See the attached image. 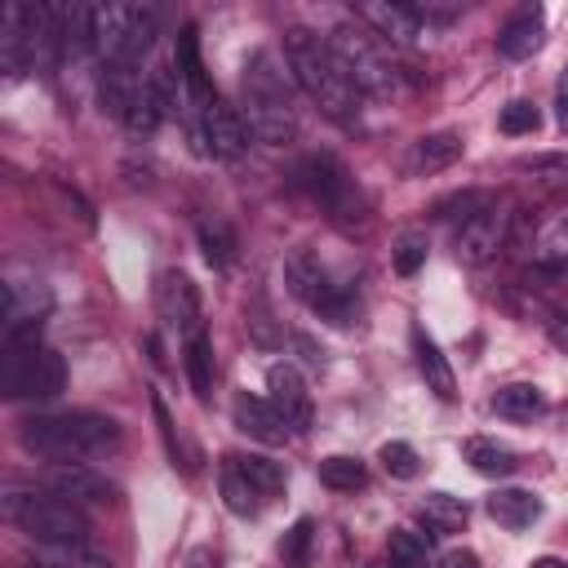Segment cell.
Segmentation results:
<instances>
[{"label":"cell","mask_w":568,"mask_h":568,"mask_svg":"<svg viewBox=\"0 0 568 568\" xmlns=\"http://www.w3.org/2000/svg\"><path fill=\"white\" fill-rule=\"evenodd\" d=\"M284 62L297 80V89L337 124H355L359 120V89L346 80V71L337 67L328 40H320L311 27H288L284 31Z\"/></svg>","instance_id":"1"},{"label":"cell","mask_w":568,"mask_h":568,"mask_svg":"<svg viewBox=\"0 0 568 568\" xmlns=\"http://www.w3.org/2000/svg\"><path fill=\"white\" fill-rule=\"evenodd\" d=\"M18 444L49 462H80L111 453L120 444V422L75 408V413H36L18 422Z\"/></svg>","instance_id":"2"},{"label":"cell","mask_w":568,"mask_h":568,"mask_svg":"<svg viewBox=\"0 0 568 568\" xmlns=\"http://www.w3.org/2000/svg\"><path fill=\"white\" fill-rule=\"evenodd\" d=\"M240 106H244V124L257 142L266 146H288L297 138V106L288 93L284 71L275 67V58L266 49H253L244 58L240 71Z\"/></svg>","instance_id":"3"},{"label":"cell","mask_w":568,"mask_h":568,"mask_svg":"<svg viewBox=\"0 0 568 568\" xmlns=\"http://www.w3.org/2000/svg\"><path fill=\"white\" fill-rule=\"evenodd\" d=\"M67 390V364L53 346H40V324L4 333L0 395L4 399H58Z\"/></svg>","instance_id":"4"},{"label":"cell","mask_w":568,"mask_h":568,"mask_svg":"<svg viewBox=\"0 0 568 568\" xmlns=\"http://www.w3.org/2000/svg\"><path fill=\"white\" fill-rule=\"evenodd\" d=\"M4 519L27 532L36 546H58V541H89L93 524L89 515L67 501V497H53V493H36V488H22V484H9L4 488Z\"/></svg>","instance_id":"5"},{"label":"cell","mask_w":568,"mask_h":568,"mask_svg":"<svg viewBox=\"0 0 568 568\" xmlns=\"http://www.w3.org/2000/svg\"><path fill=\"white\" fill-rule=\"evenodd\" d=\"M284 284H288V293H293L306 311H315L320 320H328V324H337V328L355 324V311H359V306H355V293L328 275V266L320 262L315 248L302 244V248H293V253L284 257Z\"/></svg>","instance_id":"6"},{"label":"cell","mask_w":568,"mask_h":568,"mask_svg":"<svg viewBox=\"0 0 568 568\" xmlns=\"http://www.w3.org/2000/svg\"><path fill=\"white\" fill-rule=\"evenodd\" d=\"M328 49H333L337 67L346 71V80H351L359 93H368V98H395V93H399V75H395V67H390V58H386V53L373 44V36L359 31L355 22H337V27L328 31Z\"/></svg>","instance_id":"7"},{"label":"cell","mask_w":568,"mask_h":568,"mask_svg":"<svg viewBox=\"0 0 568 568\" xmlns=\"http://www.w3.org/2000/svg\"><path fill=\"white\" fill-rule=\"evenodd\" d=\"M297 186L337 222V226H351L359 213H364V204H359V186H355V178H351V169L333 155V151H315V155H306L302 164H297Z\"/></svg>","instance_id":"8"},{"label":"cell","mask_w":568,"mask_h":568,"mask_svg":"<svg viewBox=\"0 0 568 568\" xmlns=\"http://www.w3.org/2000/svg\"><path fill=\"white\" fill-rule=\"evenodd\" d=\"M191 142L200 155H213V160H240L244 146H248V124L235 106H226L222 98H213L195 120H191Z\"/></svg>","instance_id":"9"},{"label":"cell","mask_w":568,"mask_h":568,"mask_svg":"<svg viewBox=\"0 0 568 568\" xmlns=\"http://www.w3.org/2000/svg\"><path fill=\"white\" fill-rule=\"evenodd\" d=\"M155 311H160L164 328L178 333V337H186V342L204 333L200 284L186 271H160V280H155Z\"/></svg>","instance_id":"10"},{"label":"cell","mask_w":568,"mask_h":568,"mask_svg":"<svg viewBox=\"0 0 568 568\" xmlns=\"http://www.w3.org/2000/svg\"><path fill=\"white\" fill-rule=\"evenodd\" d=\"M506 235H510V213H501L497 204H488L484 213L466 217L453 231V253H457L462 266H484V262H493L506 248Z\"/></svg>","instance_id":"11"},{"label":"cell","mask_w":568,"mask_h":568,"mask_svg":"<svg viewBox=\"0 0 568 568\" xmlns=\"http://www.w3.org/2000/svg\"><path fill=\"white\" fill-rule=\"evenodd\" d=\"M266 399L275 404V413L284 417V426L293 435H306L311 430V417H315V404H311V390H306V377L297 373V364L280 359L266 368Z\"/></svg>","instance_id":"12"},{"label":"cell","mask_w":568,"mask_h":568,"mask_svg":"<svg viewBox=\"0 0 568 568\" xmlns=\"http://www.w3.org/2000/svg\"><path fill=\"white\" fill-rule=\"evenodd\" d=\"M40 484H44V493L67 497L75 506H111L115 501V484L106 475H98L93 466H80V462H53L40 475Z\"/></svg>","instance_id":"13"},{"label":"cell","mask_w":568,"mask_h":568,"mask_svg":"<svg viewBox=\"0 0 568 568\" xmlns=\"http://www.w3.org/2000/svg\"><path fill=\"white\" fill-rule=\"evenodd\" d=\"M355 13L382 36V40H390V44H399V49H417L422 40H426V22H422V13L413 9V4H399V0H364V4H355Z\"/></svg>","instance_id":"14"},{"label":"cell","mask_w":568,"mask_h":568,"mask_svg":"<svg viewBox=\"0 0 568 568\" xmlns=\"http://www.w3.org/2000/svg\"><path fill=\"white\" fill-rule=\"evenodd\" d=\"M129 27H133V4H89V53L106 67V62H120L124 58V44H129Z\"/></svg>","instance_id":"15"},{"label":"cell","mask_w":568,"mask_h":568,"mask_svg":"<svg viewBox=\"0 0 568 568\" xmlns=\"http://www.w3.org/2000/svg\"><path fill=\"white\" fill-rule=\"evenodd\" d=\"M231 422H235L240 435H248V439H257V444H271V448L293 435V430L284 426V417L275 413V404L262 399V395H248V390H240V395L231 399Z\"/></svg>","instance_id":"16"},{"label":"cell","mask_w":568,"mask_h":568,"mask_svg":"<svg viewBox=\"0 0 568 568\" xmlns=\"http://www.w3.org/2000/svg\"><path fill=\"white\" fill-rule=\"evenodd\" d=\"M541 40H546V13H541V4H524L519 13H510L501 22L497 53L510 58V62H524V58H532L541 49Z\"/></svg>","instance_id":"17"},{"label":"cell","mask_w":568,"mask_h":568,"mask_svg":"<svg viewBox=\"0 0 568 568\" xmlns=\"http://www.w3.org/2000/svg\"><path fill=\"white\" fill-rule=\"evenodd\" d=\"M462 151H466V142H462V133H453V129L422 133V138L413 142V151H408V173H413V178L439 173V169L457 164V160H462Z\"/></svg>","instance_id":"18"},{"label":"cell","mask_w":568,"mask_h":568,"mask_svg":"<svg viewBox=\"0 0 568 568\" xmlns=\"http://www.w3.org/2000/svg\"><path fill=\"white\" fill-rule=\"evenodd\" d=\"M44 311H49V288L40 280H22V275L4 280V333L22 324H40Z\"/></svg>","instance_id":"19"},{"label":"cell","mask_w":568,"mask_h":568,"mask_svg":"<svg viewBox=\"0 0 568 568\" xmlns=\"http://www.w3.org/2000/svg\"><path fill=\"white\" fill-rule=\"evenodd\" d=\"M413 355H417V368L426 377V390H435L439 399H453L457 395V373H453V364L444 359V351L435 346V337L422 324H413Z\"/></svg>","instance_id":"20"},{"label":"cell","mask_w":568,"mask_h":568,"mask_svg":"<svg viewBox=\"0 0 568 568\" xmlns=\"http://www.w3.org/2000/svg\"><path fill=\"white\" fill-rule=\"evenodd\" d=\"M0 67H4L9 80L31 71V44H27L22 4H4V13H0Z\"/></svg>","instance_id":"21"},{"label":"cell","mask_w":568,"mask_h":568,"mask_svg":"<svg viewBox=\"0 0 568 568\" xmlns=\"http://www.w3.org/2000/svg\"><path fill=\"white\" fill-rule=\"evenodd\" d=\"M146 75H138V67L129 62H106L102 75H98V98H102V111H111L115 120H124V111L133 106L138 89H142Z\"/></svg>","instance_id":"22"},{"label":"cell","mask_w":568,"mask_h":568,"mask_svg":"<svg viewBox=\"0 0 568 568\" xmlns=\"http://www.w3.org/2000/svg\"><path fill=\"white\" fill-rule=\"evenodd\" d=\"M488 515H493L501 528L519 532V528H528V524L541 519V497H537L532 488H497V493L488 497Z\"/></svg>","instance_id":"23"},{"label":"cell","mask_w":568,"mask_h":568,"mask_svg":"<svg viewBox=\"0 0 568 568\" xmlns=\"http://www.w3.org/2000/svg\"><path fill=\"white\" fill-rule=\"evenodd\" d=\"M217 488H222V501H226V510L231 515H240V519H253L262 506H266V497L248 484V475L240 470V462H235V453L231 457H222V470H217Z\"/></svg>","instance_id":"24"},{"label":"cell","mask_w":568,"mask_h":568,"mask_svg":"<svg viewBox=\"0 0 568 568\" xmlns=\"http://www.w3.org/2000/svg\"><path fill=\"white\" fill-rule=\"evenodd\" d=\"M462 457L470 462L475 475H488V479H506V475L519 470L515 448H506V444H497V439H488V435H470V439L462 444Z\"/></svg>","instance_id":"25"},{"label":"cell","mask_w":568,"mask_h":568,"mask_svg":"<svg viewBox=\"0 0 568 568\" xmlns=\"http://www.w3.org/2000/svg\"><path fill=\"white\" fill-rule=\"evenodd\" d=\"M493 413L506 417V422H532V417L546 413V395L532 382H510L493 395Z\"/></svg>","instance_id":"26"},{"label":"cell","mask_w":568,"mask_h":568,"mask_svg":"<svg viewBox=\"0 0 568 568\" xmlns=\"http://www.w3.org/2000/svg\"><path fill=\"white\" fill-rule=\"evenodd\" d=\"M40 564L44 568H115L111 555H102L89 541H58V546H40Z\"/></svg>","instance_id":"27"},{"label":"cell","mask_w":568,"mask_h":568,"mask_svg":"<svg viewBox=\"0 0 568 568\" xmlns=\"http://www.w3.org/2000/svg\"><path fill=\"white\" fill-rule=\"evenodd\" d=\"M315 475H320V484H324V488H333V493H355V488H364V484H368L364 462H359V457H346V453L324 457V462L315 466Z\"/></svg>","instance_id":"28"},{"label":"cell","mask_w":568,"mask_h":568,"mask_svg":"<svg viewBox=\"0 0 568 568\" xmlns=\"http://www.w3.org/2000/svg\"><path fill=\"white\" fill-rule=\"evenodd\" d=\"M422 519H426V528L439 532V537H444V532H462V528H466V501L453 497V493H426Z\"/></svg>","instance_id":"29"},{"label":"cell","mask_w":568,"mask_h":568,"mask_svg":"<svg viewBox=\"0 0 568 568\" xmlns=\"http://www.w3.org/2000/svg\"><path fill=\"white\" fill-rule=\"evenodd\" d=\"M155 36H160V13L151 4H133V27H129V44H124V58L120 62L142 67V58L151 53Z\"/></svg>","instance_id":"30"},{"label":"cell","mask_w":568,"mask_h":568,"mask_svg":"<svg viewBox=\"0 0 568 568\" xmlns=\"http://www.w3.org/2000/svg\"><path fill=\"white\" fill-rule=\"evenodd\" d=\"M182 364H186V382H191L195 399H209V395H213V346H209V337H204V333L186 342Z\"/></svg>","instance_id":"31"},{"label":"cell","mask_w":568,"mask_h":568,"mask_svg":"<svg viewBox=\"0 0 568 568\" xmlns=\"http://www.w3.org/2000/svg\"><path fill=\"white\" fill-rule=\"evenodd\" d=\"M386 555H390V568H430V537L395 528L386 537Z\"/></svg>","instance_id":"32"},{"label":"cell","mask_w":568,"mask_h":568,"mask_svg":"<svg viewBox=\"0 0 568 568\" xmlns=\"http://www.w3.org/2000/svg\"><path fill=\"white\" fill-rule=\"evenodd\" d=\"M235 462H240V470L248 475V484L271 501L275 493H284V466L280 462H271V457H262V453H235Z\"/></svg>","instance_id":"33"},{"label":"cell","mask_w":568,"mask_h":568,"mask_svg":"<svg viewBox=\"0 0 568 568\" xmlns=\"http://www.w3.org/2000/svg\"><path fill=\"white\" fill-rule=\"evenodd\" d=\"M426 253H430L426 231H399L395 244H390V266H395V275H417V271L426 266Z\"/></svg>","instance_id":"34"},{"label":"cell","mask_w":568,"mask_h":568,"mask_svg":"<svg viewBox=\"0 0 568 568\" xmlns=\"http://www.w3.org/2000/svg\"><path fill=\"white\" fill-rule=\"evenodd\" d=\"M195 235H200L204 262H209L213 271H226V266L235 262V235H231L222 222H200V226H195Z\"/></svg>","instance_id":"35"},{"label":"cell","mask_w":568,"mask_h":568,"mask_svg":"<svg viewBox=\"0 0 568 568\" xmlns=\"http://www.w3.org/2000/svg\"><path fill=\"white\" fill-rule=\"evenodd\" d=\"M377 462H382V470H386L390 479H417V470H422L417 448L404 444V439H386L382 453H377Z\"/></svg>","instance_id":"36"},{"label":"cell","mask_w":568,"mask_h":568,"mask_svg":"<svg viewBox=\"0 0 568 568\" xmlns=\"http://www.w3.org/2000/svg\"><path fill=\"white\" fill-rule=\"evenodd\" d=\"M311 541H315V524L302 515V519L280 537V559H284V568H306V564H311Z\"/></svg>","instance_id":"37"},{"label":"cell","mask_w":568,"mask_h":568,"mask_svg":"<svg viewBox=\"0 0 568 568\" xmlns=\"http://www.w3.org/2000/svg\"><path fill=\"white\" fill-rule=\"evenodd\" d=\"M537 124H541V111H537L532 102H524V98L506 102V106H501V120H497V129L510 133V138H519V133H537Z\"/></svg>","instance_id":"38"},{"label":"cell","mask_w":568,"mask_h":568,"mask_svg":"<svg viewBox=\"0 0 568 568\" xmlns=\"http://www.w3.org/2000/svg\"><path fill=\"white\" fill-rule=\"evenodd\" d=\"M151 413H155V422H160V439H164V453H169V462L178 466V462H182V448H178V435H173V417H169V408H164V399H160V395H151Z\"/></svg>","instance_id":"39"},{"label":"cell","mask_w":568,"mask_h":568,"mask_svg":"<svg viewBox=\"0 0 568 568\" xmlns=\"http://www.w3.org/2000/svg\"><path fill=\"white\" fill-rule=\"evenodd\" d=\"M555 115H559V124L568 129V62H564V71H559V84H555Z\"/></svg>","instance_id":"40"},{"label":"cell","mask_w":568,"mask_h":568,"mask_svg":"<svg viewBox=\"0 0 568 568\" xmlns=\"http://www.w3.org/2000/svg\"><path fill=\"white\" fill-rule=\"evenodd\" d=\"M439 568H479V559H475V550H448L439 559Z\"/></svg>","instance_id":"41"},{"label":"cell","mask_w":568,"mask_h":568,"mask_svg":"<svg viewBox=\"0 0 568 568\" xmlns=\"http://www.w3.org/2000/svg\"><path fill=\"white\" fill-rule=\"evenodd\" d=\"M550 342L568 355V315H555V320H550Z\"/></svg>","instance_id":"42"},{"label":"cell","mask_w":568,"mask_h":568,"mask_svg":"<svg viewBox=\"0 0 568 568\" xmlns=\"http://www.w3.org/2000/svg\"><path fill=\"white\" fill-rule=\"evenodd\" d=\"M186 568H217V559H213L209 546H195V550L186 555Z\"/></svg>","instance_id":"43"},{"label":"cell","mask_w":568,"mask_h":568,"mask_svg":"<svg viewBox=\"0 0 568 568\" xmlns=\"http://www.w3.org/2000/svg\"><path fill=\"white\" fill-rule=\"evenodd\" d=\"M532 568H568V564H564V559H550V555H546V559H537Z\"/></svg>","instance_id":"44"},{"label":"cell","mask_w":568,"mask_h":568,"mask_svg":"<svg viewBox=\"0 0 568 568\" xmlns=\"http://www.w3.org/2000/svg\"><path fill=\"white\" fill-rule=\"evenodd\" d=\"M364 568H390V564H364Z\"/></svg>","instance_id":"45"},{"label":"cell","mask_w":568,"mask_h":568,"mask_svg":"<svg viewBox=\"0 0 568 568\" xmlns=\"http://www.w3.org/2000/svg\"><path fill=\"white\" fill-rule=\"evenodd\" d=\"M27 568H44V564H27Z\"/></svg>","instance_id":"46"}]
</instances>
